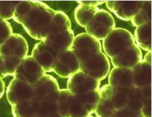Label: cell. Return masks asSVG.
Instances as JSON below:
<instances>
[{"instance_id":"1","label":"cell","mask_w":152,"mask_h":117,"mask_svg":"<svg viewBox=\"0 0 152 117\" xmlns=\"http://www.w3.org/2000/svg\"><path fill=\"white\" fill-rule=\"evenodd\" d=\"M54 13V10L45 3L33 1L32 8L21 24L33 39L42 41L48 35Z\"/></svg>"},{"instance_id":"2","label":"cell","mask_w":152,"mask_h":117,"mask_svg":"<svg viewBox=\"0 0 152 117\" xmlns=\"http://www.w3.org/2000/svg\"><path fill=\"white\" fill-rule=\"evenodd\" d=\"M28 44L18 33H14L0 45V56L3 61L4 76L13 75L22 60L28 56Z\"/></svg>"},{"instance_id":"3","label":"cell","mask_w":152,"mask_h":117,"mask_svg":"<svg viewBox=\"0 0 152 117\" xmlns=\"http://www.w3.org/2000/svg\"><path fill=\"white\" fill-rule=\"evenodd\" d=\"M127 89L106 85L100 88V99L95 113L97 117H110L116 110L125 107Z\"/></svg>"},{"instance_id":"4","label":"cell","mask_w":152,"mask_h":117,"mask_svg":"<svg viewBox=\"0 0 152 117\" xmlns=\"http://www.w3.org/2000/svg\"><path fill=\"white\" fill-rule=\"evenodd\" d=\"M102 48L107 57L112 58L134 45L133 34L124 28H114L102 40Z\"/></svg>"},{"instance_id":"5","label":"cell","mask_w":152,"mask_h":117,"mask_svg":"<svg viewBox=\"0 0 152 117\" xmlns=\"http://www.w3.org/2000/svg\"><path fill=\"white\" fill-rule=\"evenodd\" d=\"M114 28L113 16L104 9L99 10L85 27L86 33L99 41L103 40Z\"/></svg>"},{"instance_id":"6","label":"cell","mask_w":152,"mask_h":117,"mask_svg":"<svg viewBox=\"0 0 152 117\" xmlns=\"http://www.w3.org/2000/svg\"><path fill=\"white\" fill-rule=\"evenodd\" d=\"M60 89L54 77L45 74L33 85L32 99L39 103L58 102Z\"/></svg>"},{"instance_id":"7","label":"cell","mask_w":152,"mask_h":117,"mask_svg":"<svg viewBox=\"0 0 152 117\" xmlns=\"http://www.w3.org/2000/svg\"><path fill=\"white\" fill-rule=\"evenodd\" d=\"M71 49L80 63L102 52V45L100 41L88 33H82L75 37Z\"/></svg>"},{"instance_id":"8","label":"cell","mask_w":152,"mask_h":117,"mask_svg":"<svg viewBox=\"0 0 152 117\" xmlns=\"http://www.w3.org/2000/svg\"><path fill=\"white\" fill-rule=\"evenodd\" d=\"M57 107L59 113L64 117H85L91 115L82 106L78 97L67 89L60 90Z\"/></svg>"},{"instance_id":"9","label":"cell","mask_w":152,"mask_h":117,"mask_svg":"<svg viewBox=\"0 0 152 117\" xmlns=\"http://www.w3.org/2000/svg\"><path fill=\"white\" fill-rule=\"evenodd\" d=\"M80 70L94 79L101 81L110 72V60L104 52H101L79 63Z\"/></svg>"},{"instance_id":"10","label":"cell","mask_w":152,"mask_h":117,"mask_svg":"<svg viewBox=\"0 0 152 117\" xmlns=\"http://www.w3.org/2000/svg\"><path fill=\"white\" fill-rule=\"evenodd\" d=\"M46 74L41 67L31 56H27L22 60L16 68L13 77L34 85Z\"/></svg>"},{"instance_id":"11","label":"cell","mask_w":152,"mask_h":117,"mask_svg":"<svg viewBox=\"0 0 152 117\" xmlns=\"http://www.w3.org/2000/svg\"><path fill=\"white\" fill-rule=\"evenodd\" d=\"M100 86L101 81L79 70L68 79L67 89L77 96L100 90Z\"/></svg>"},{"instance_id":"12","label":"cell","mask_w":152,"mask_h":117,"mask_svg":"<svg viewBox=\"0 0 152 117\" xmlns=\"http://www.w3.org/2000/svg\"><path fill=\"white\" fill-rule=\"evenodd\" d=\"M79 70V62L71 49L57 56L53 71L58 76L69 79Z\"/></svg>"},{"instance_id":"13","label":"cell","mask_w":152,"mask_h":117,"mask_svg":"<svg viewBox=\"0 0 152 117\" xmlns=\"http://www.w3.org/2000/svg\"><path fill=\"white\" fill-rule=\"evenodd\" d=\"M6 96L11 106L32 99L33 85L13 79L6 90Z\"/></svg>"},{"instance_id":"14","label":"cell","mask_w":152,"mask_h":117,"mask_svg":"<svg viewBox=\"0 0 152 117\" xmlns=\"http://www.w3.org/2000/svg\"><path fill=\"white\" fill-rule=\"evenodd\" d=\"M75 38L73 31L72 29H69L48 35L42 41L58 56L71 48Z\"/></svg>"},{"instance_id":"15","label":"cell","mask_w":152,"mask_h":117,"mask_svg":"<svg viewBox=\"0 0 152 117\" xmlns=\"http://www.w3.org/2000/svg\"><path fill=\"white\" fill-rule=\"evenodd\" d=\"M106 5L118 18L131 21L142 5L143 1H106Z\"/></svg>"},{"instance_id":"16","label":"cell","mask_w":152,"mask_h":117,"mask_svg":"<svg viewBox=\"0 0 152 117\" xmlns=\"http://www.w3.org/2000/svg\"><path fill=\"white\" fill-rule=\"evenodd\" d=\"M31 56L46 73L53 71L57 55L43 41H41L34 46Z\"/></svg>"},{"instance_id":"17","label":"cell","mask_w":152,"mask_h":117,"mask_svg":"<svg viewBox=\"0 0 152 117\" xmlns=\"http://www.w3.org/2000/svg\"><path fill=\"white\" fill-rule=\"evenodd\" d=\"M142 60V52L135 43L117 56L110 58L111 63L114 67L129 69L133 68Z\"/></svg>"},{"instance_id":"18","label":"cell","mask_w":152,"mask_h":117,"mask_svg":"<svg viewBox=\"0 0 152 117\" xmlns=\"http://www.w3.org/2000/svg\"><path fill=\"white\" fill-rule=\"evenodd\" d=\"M108 85L120 89L133 87L132 69L114 67L108 75Z\"/></svg>"},{"instance_id":"19","label":"cell","mask_w":152,"mask_h":117,"mask_svg":"<svg viewBox=\"0 0 152 117\" xmlns=\"http://www.w3.org/2000/svg\"><path fill=\"white\" fill-rule=\"evenodd\" d=\"M131 69L134 86L142 88L151 86V64L142 60Z\"/></svg>"},{"instance_id":"20","label":"cell","mask_w":152,"mask_h":117,"mask_svg":"<svg viewBox=\"0 0 152 117\" xmlns=\"http://www.w3.org/2000/svg\"><path fill=\"white\" fill-rule=\"evenodd\" d=\"M151 22L138 26L133 36L135 44L148 52H151Z\"/></svg>"},{"instance_id":"21","label":"cell","mask_w":152,"mask_h":117,"mask_svg":"<svg viewBox=\"0 0 152 117\" xmlns=\"http://www.w3.org/2000/svg\"><path fill=\"white\" fill-rule=\"evenodd\" d=\"M41 103L31 99L12 106L14 117H36Z\"/></svg>"},{"instance_id":"22","label":"cell","mask_w":152,"mask_h":117,"mask_svg":"<svg viewBox=\"0 0 152 117\" xmlns=\"http://www.w3.org/2000/svg\"><path fill=\"white\" fill-rule=\"evenodd\" d=\"M143 96L141 89L133 86L127 90L126 107L131 113H136L141 111L143 105Z\"/></svg>"},{"instance_id":"23","label":"cell","mask_w":152,"mask_h":117,"mask_svg":"<svg viewBox=\"0 0 152 117\" xmlns=\"http://www.w3.org/2000/svg\"><path fill=\"white\" fill-rule=\"evenodd\" d=\"M97 7L80 4L75 11V19L78 25L85 28L99 11Z\"/></svg>"},{"instance_id":"24","label":"cell","mask_w":152,"mask_h":117,"mask_svg":"<svg viewBox=\"0 0 152 117\" xmlns=\"http://www.w3.org/2000/svg\"><path fill=\"white\" fill-rule=\"evenodd\" d=\"M71 29V22L69 16L62 11H55L54 16L49 26L48 35Z\"/></svg>"},{"instance_id":"25","label":"cell","mask_w":152,"mask_h":117,"mask_svg":"<svg viewBox=\"0 0 152 117\" xmlns=\"http://www.w3.org/2000/svg\"><path fill=\"white\" fill-rule=\"evenodd\" d=\"M151 1H143L140 9L131 20L132 24L137 28L151 22Z\"/></svg>"},{"instance_id":"26","label":"cell","mask_w":152,"mask_h":117,"mask_svg":"<svg viewBox=\"0 0 152 117\" xmlns=\"http://www.w3.org/2000/svg\"><path fill=\"white\" fill-rule=\"evenodd\" d=\"M77 96L89 114L91 115L95 113L100 99V90Z\"/></svg>"},{"instance_id":"27","label":"cell","mask_w":152,"mask_h":117,"mask_svg":"<svg viewBox=\"0 0 152 117\" xmlns=\"http://www.w3.org/2000/svg\"><path fill=\"white\" fill-rule=\"evenodd\" d=\"M32 3L33 1H19L15 9L13 20L21 24L31 9Z\"/></svg>"},{"instance_id":"28","label":"cell","mask_w":152,"mask_h":117,"mask_svg":"<svg viewBox=\"0 0 152 117\" xmlns=\"http://www.w3.org/2000/svg\"><path fill=\"white\" fill-rule=\"evenodd\" d=\"M36 117H64L59 113L57 102L41 103Z\"/></svg>"},{"instance_id":"29","label":"cell","mask_w":152,"mask_h":117,"mask_svg":"<svg viewBox=\"0 0 152 117\" xmlns=\"http://www.w3.org/2000/svg\"><path fill=\"white\" fill-rule=\"evenodd\" d=\"M19 1H0V17L7 20L13 18L15 9Z\"/></svg>"},{"instance_id":"30","label":"cell","mask_w":152,"mask_h":117,"mask_svg":"<svg viewBox=\"0 0 152 117\" xmlns=\"http://www.w3.org/2000/svg\"><path fill=\"white\" fill-rule=\"evenodd\" d=\"M13 33L10 23L0 17V45L4 43Z\"/></svg>"},{"instance_id":"31","label":"cell","mask_w":152,"mask_h":117,"mask_svg":"<svg viewBox=\"0 0 152 117\" xmlns=\"http://www.w3.org/2000/svg\"><path fill=\"white\" fill-rule=\"evenodd\" d=\"M110 117H144L142 112L131 113L126 107H124L114 111Z\"/></svg>"},{"instance_id":"32","label":"cell","mask_w":152,"mask_h":117,"mask_svg":"<svg viewBox=\"0 0 152 117\" xmlns=\"http://www.w3.org/2000/svg\"><path fill=\"white\" fill-rule=\"evenodd\" d=\"M141 112L144 117H151V98H144Z\"/></svg>"},{"instance_id":"33","label":"cell","mask_w":152,"mask_h":117,"mask_svg":"<svg viewBox=\"0 0 152 117\" xmlns=\"http://www.w3.org/2000/svg\"><path fill=\"white\" fill-rule=\"evenodd\" d=\"M77 2L79 4L97 7L98 5L103 4V3L106 2V1H78Z\"/></svg>"},{"instance_id":"34","label":"cell","mask_w":152,"mask_h":117,"mask_svg":"<svg viewBox=\"0 0 152 117\" xmlns=\"http://www.w3.org/2000/svg\"><path fill=\"white\" fill-rule=\"evenodd\" d=\"M140 89L144 98H151V86H145Z\"/></svg>"},{"instance_id":"35","label":"cell","mask_w":152,"mask_h":117,"mask_svg":"<svg viewBox=\"0 0 152 117\" xmlns=\"http://www.w3.org/2000/svg\"><path fill=\"white\" fill-rule=\"evenodd\" d=\"M5 92V83L3 82V79H0V99L2 98V96L4 94Z\"/></svg>"},{"instance_id":"36","label":"cell","mask_w":152,"mask_h":117,"mask_svg":"<svg viewBox=\"0 0 152 117\" xmlns=\"http://www.w3.org/2000/svg\"><path fill=\"white\" fill-rule=\"evenodd\" d=\"M145 62H146L148 63L151 64L152 63V57H151V52H148L147 54L145 55L144 58L143 59Z\"/></svg>"},{"instance_id":"37","label":"cell","mask_w":152,"mask_h":117,"mask_svg":"<svg viewBox=\"0 0 152 117\" xmlns=\"http://www.w3.org/2000/svg\"><path fill=\"white\" fill-rule=\"evenodd\" d=\"M5 77L4 76V73H3V61L1 60V56H0V79H3L5 78Z\"/></svg>"},{"instance_id":"38","label":"cell","mask_w":152,"mask_h":117,"mask_svg":"<svg viewBox=\"0 0 152 117\" xmlns=\"http://www.w3.org/2000/svg\"><path fill=\"white\" fill-rule=\"evenodd\" d=\"M85 117H93L91 115H89V116H85Z\"/></svg>"}]
</instances>
